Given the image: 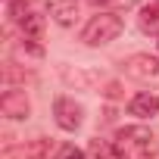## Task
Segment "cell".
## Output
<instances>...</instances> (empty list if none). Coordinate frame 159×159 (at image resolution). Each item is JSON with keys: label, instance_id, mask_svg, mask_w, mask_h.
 Returning <instances> with one entry per match:
<instances>
[{"label": "cell", "instance_id": "obj_2", "mask_svg": "<svg viewBox=\"0 0 159 159\" xmlns=\"http://www.w3.org/2000/svg\"><path fill=\"white\" fill-rule=\"evenodd\" d=\"M122 28H125L122 16H116V13H97V16H91V22L81 28V41L91 44V47H100V44L116 41V38L122 34Z\"/></svg>", "mask_w": 159, "mask_h": 159}, {"label": "cell", "instance_id": "obj_11", "mask_svg": "<svg viewBox=\"0 0 159 159\" xmlns=\"http://www.w3.org/2000/svg\"><path fill=\"white\" fill-rule=\"evenodd\" d=\"M62 159H84V153H81V150H72V147H66V150H62Z\"/></svg>", "mask_w": 159, "mask_h": 159}, {"label": "cell", "instance_id": "obj_9", "mask_svg": "<svg viewBox=\"0 0 159 159\" xmlns=\"http://www.w3.org/2000/svg\"><path fill=\"white\" fill-rule=\"evenodd\" d=\"M140 28L143 31H159V0L140 10Z\"/></svg>", "mask_w": 159, "mask_h": 159}, {"label": "cell", "instance_id": "obj_10", "mask_svg": "<svg viewBox=\"0 0 159 159\" xmlns=\"http://www.w3.org/2000/svg\"><path fill=\"white\" fill-rule=\"evenodd\" d=\"M94 153H97V159H119L116 156V150H109L106 143H100V140H94Z\"/></svg>", "mask_w": 159, "mask_h": 159}, {"label": "cell", "instance_id": "obj_8", "mask_svg": "<svg viewBox=\"0 0 159 159\" xmlns=\"http://www.w3.org/2000/svg\"><path fill=\"white\" fill-rule=\"evenodd\" d=\"M22 34H25V41H38L41 34H44V16H38V13H28L22 22Z\"/></svg>", "mask_w": 159, "mask_h": 159}, {"label": "cell", "instance_id": "obj_7", "mask_svg": "<svg viewBox=\"0 0 159 159\" xmlns=\"http://www.w3.org/2000/svg\"><path fill=\"white\" fill-rule=\"evenodd\" d=\"M50 16L59 25H72L75 16H78V3H75V0H53V3H50Z\"/></svg>", "mask_w": 159, "mask_h": 159}, {"label": "cell", "instance_id": "obj_3", "mask_svg": "<svg viewBox=\"0 0 159 159\" xmlns=\"http://www.w3.org/2000/svg\"><path fill=\"white\" fill-rule=\"evenodd\" d=\"M81 112L84 109L75 100H69V97H56L53 100V116H56V125L62 131H75L78 125H81Z\"/></svg>", "mask_w": 159, "mask_h": 159}, {"label": "cell", "instance_id": "obj_4", "mask_svg": "<svg viewBox=\"0 0 159 159\" xmlns=\"http://www.w3.org/2000/svg\"><path fill=\"white\" fill-rule=\"evenodd\" d=\"M125 75L137 78V81H147V78H156L159 75V59L150 56V53H137L125 62Z\"/></svg>", "mask_w": 159, "mask_h": 159}, {"label": "cell", "instance_id": "obj_5", "mask_svg": "<svg viewBox=\"0 0 159 159\" xmlns=\"http://www.w3.org/2000/svg\"><path fill=\"white\" fill-rule=\"evenodd\" d=\"M0 109H3L7 119H28L31 103H28L25 91H3V97H0Z\"/></svg>", "mask_w": 159, "mask_h": 159}, {"label": "cell", "instance_id": "obj_12", "mask_svg": "<svg viewBox=\"0 0 159 159\" xmlns=\"http://www.w3.org/2000/svg\"><path fill=\"white\" fill-rule=\"evenodd\" d=\"M94 3H128V0H94Z\"/></svg>", "mask_w": 159, "mask_h": 159}, {"label": "cell", "instance_id": "obj_6", "mask_svg": "<svg viewBox=\"0 0 159 159\" xmlns=\"http://www.w3.org/2000/svg\"><path fill=\"white\" fill-rule=\"evenodd\" d=\"M128 112L137 116V119H150V116L159 112V97H153V94H137V97L128 103Z\"/></svg>", "mask_w": 159, "mask_h": 159}, {"label": "cell", "instance_id": "obj_1", "mask_svg": "<svg viewBox=\"0 0 159 159\" xmlns=\"http://www.w3.org/2000/svg\"><path fill=\"white\" fill-rule=\"evenodd\" d=\"M112 150L119 159H150L156 153V137L150 128H140V125H131V128H122L112 140Z\"/></svg>", "mask_w": 159, "mask_h": 159}]
</instances>
